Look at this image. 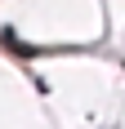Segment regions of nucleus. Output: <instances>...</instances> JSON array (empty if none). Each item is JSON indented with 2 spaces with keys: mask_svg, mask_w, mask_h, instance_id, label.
<instances>
[]
</instances>
